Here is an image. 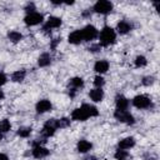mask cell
Listing matches in <instances>:
<instances>
[{
	"label": "cell",
	"mask_w": 160,
	"mask_h": 160,
	"mask_svg": "<svg viewBox=\"0 0 160 160\" xmlns=\"http://www.w3.org/2000/svg\"><path fill=\"white\" fill-rule=\"evenodd\" d=\"M99 39H100V46H109L111 44L115 42L116 40V32L110 26H104L102 30L99 34Z\"/></svg>",
	"instance_id": "cell-1"
},
{
	"label": "cell",
	"mask_w": 160,
	"mask_h": 160,
	"mask_svg": "<svg viewBox=\"0 0 160 160\" xmlns=\"http://www.w3.org/2000/svg\"><path fill=\"white\" fill-rule=\"evenodd\" d=\"M114 118L120 121V122H125L128 125H132L135 122V119L134 116L128 111V110H120V109H116L114 111Z\"/></svg>",
	"instance_id": "cell-2"
},
{
	"label": "cell",
	"mask_w": 160,
	"mask_h": 160,
	"mask_svg": "<svg viewBox=\"0 0 160 160\" xmlns=\"http://www.w3.org/2000/svg\"><path fill=\"white\" fill-rule=\"evenodd\" d=\"M92 10L95 11V12H98V14H109V12H111V10H112V4L110 2V1H108V0H99V1H96L95 4H94V6H92Z\"/></svg>",
	"instance_id": "cell-3"
},
{
	"label": "cell",
	"mask_w": 160,
	"mask_h": 160,
	"mask_svg": "<svg viewBox=\"0 0 160 160\" xmlns=\"http://www.w3.org/2000/svg\"><path fill=\"white\" fill-rule=\"evenodd\" d=\"M81 34H82V40L85 41H91L94 39H96L99 36V31L98 29L94 26V25H86L82 30H81Z\"/></svg>",
	"instance_id": "cell-4"
},
{
	"label": "cell",
	"mask_w": 160,
	"mask_h": 160,
	"mask_svg": "<svg viewBox=\"0 0 160 160\" xmlns=\"http://www.w3.org/2000/svg\"><path fill=\"white\" fill-rule=\"evenodd\" d=\"M132 105L135 108H138V109H148V108L152 106L151 100L148 96H145V95H138V96H135L132 99Z\"/></svg>",
	"instance_id": "cell-5"
},
{
	"label": "cell",
	"mask_w": 160,
	"mask_h": 160,
	"mask_svg": "<svg viewBox=\"0 0 160 160\" xmlns=\"http://www.w3.org/2000/svg\"><path fill=\"white\" fill-rule=\"evenodd\" d=\"M61 22H62V20H61L60 18H58V16H50V18L46 20L45 25L42 26V31H44L45 34H49V32L51 31V29L59 28V26L61 25Z\"/></svg>",
	"instance_id": "cell-6"
},
{
	"label": "cell",
	"mask_w": 160,
	"mask_h": 160,
	"mask_svg": "<svg viewBox=\"0 0 160 160\" xmlns=\"http://www.w3.org/2000/svg\"><path fill=\"white\" fill-rule=\"evenodd\" d=\"M44 20V16L40 14V12H32V14H28L25 18H24V22L29 26H34V25H39L41 24Z\"/></svg>",
	"instance_id": "cell-7"
},
{
	"label": "cell",
	"mask_w": 160,
	"mask_h": 160,
	"mask_svg": "<svg viewBox=\"0 0 160 160\" xmlns=\"http://www.w3.org/2000/svg\"><path fill=\"white\" fill-rule=\"evenodd\" d=\"M51 108H52L51 102L49 100H46V99H42V100L38 101L36 105H35V110H36L38 114H44L46 111H50Z\"/></svg>",
	"instance_id": "cell-8"
},
{
	"label": "cell",
	"mask_w": 160,
	"mask_h": 160,
	"mask_svg": "<svg viewBox=\"0 0 160 160\" xmlns=\"http://www.w3.org/2000/svg\"><path fill=\"white\" fill-rule=\"evenodd\" d=\"M89 118V115L86 114V111L80 106L78 109H75L72 112H71V119L75 120V121H85L86 119Z\"/></svg>",
	"instance_id": "cell-9"
},
{
	"label": "cell",
	"mask_w": 160,
	"mask_h": 160,
	"mask_svg": "<svg viewBox=\"0 0 160 160\" xmlns=\"http://www.w3.org/2000/svg\"><path fill=\"white\" fill-rule=\"evenodd\" d=\"M31 154L36 159H42V158H46L50 154V150L44 148V146H34L32 150H31Z\"/></svg>",
	"instance_id": "cell-10"
},
{
	"label": "cell",
	"mask_w": 160,
	"mask_h": 160,
	"mask_svg": "<svg viewBox=\"0 0 160 160\" xmlns=\"http://www.w3.org/2000/svg\"><path fill=\"white\" fill-rule=\"evenodd\" d=\"M135 145V139L132 136H128V138H124L121 139L119 142H118V149H121V150H128L130 148H132Z\"/></svg>",
	"instance_id": "cell-11"
},
{
	"label": "cell",
	"mask_w": 160,
	"mask_h": 160,
	"mask_svg": "<svg viewBox=\"0 0 160 160\" xmlns=\"http://www.w3.org/2000/svg\"><path fill=\"white\" fill-rule=\"evenodd\" d=\"M68 41L70 44H74V45H78L82 41V34H81V30H75L69 34V38H68Z\"/></svg>",
	"instance_id": "cell-12"
},
{
	"label": "cell",
	"mask_w": 160,
	"mask_h": 160,
	"mask_svg": "<svg viewBox=\"0 0 160 160\" xmlns=\"http://www.w3.org/2000/svg\"><path fill=\"white\" fill-rule=\"evenodd\" d=\"M94 70L99 74H104L109 70V61L108 60H99L94 65Z\"/></svg>",
	"instance_id": "cell-13"
},
{
	"label": "cell",
	"mask_w": 160,
	"mask_h": 160,
	"mask_svg": "<svg viewBox=\"0 0 160 160\" xmlns=\"http://www.w3.org/2000/svg\"><path fill=\"white\" fill-rule=\"evenodd\" d=\"M131 29H132L131 24H130L129 21H126V20L119 21V22H118V26H116V30H118L119 34H128Z\"/></svg>",
	"instance_id": "cell-14"
},
{
	"label": "cell",
	"mask_w": 160,
	"mask_h": 160,
	"mask_svg": "<svg viewBox=\"0 0 160 160\" xmlns=\"http://www.w3.org/2000/svg\"><path fill=\"white\" fill-rule=\"evenodd\" d=\"M89 96H90V99H91L92 101L99 102V101H101V100H102V98H104V91H102L100 88H95V89L90 90Z\"/></svg>",
	"instance_id": "cell-15"
},
{
	"label": "cell",
	"mask_w": 160,
	"mask_h": 160,
	"mask_svg": "<svg viewBox=\"0 0 160 160\" xmlns=\"http://www.w3.org/2000/svg\"><path fill=\"white\" fill-rule=\"evenodd\" d=\"M115 104H116V109L126 110L128 106H129V100H128L124 95H116V98H115Z\"/></svg>",
	"instance_id": "cell-16"
},
{
	"label": "cell",
	"mask_w": 160,
	"mask_h": 160,
	"mask_svg": "<svg viewBox=\"0 0 160 160\" xmlns=\"http://www.w3.org/2000/svg\"><path fill=\"white\" fill-rule=\"evenodd\" d=\"M50 62H51V58H50L49 52H42L38 59V65L40 68H45V66L50 65Z\"/></svg>",
	"instance_id": "cell-17"
},
{
	"label": "cell",
	"mask_w": 160,
	"mask_h": 160,
	"mask_svg": "<svg viewBox=\"0 0 160 160\" xmlns=\"http://www.w3.org/2000/svg\"><path fill=\"white\" fill-rule=\"evenodd\" d=\"M92 144L88 140H80L78 142V151L79 152H88L89 150H91Z\"/></svg>",
	"instance_id": "cell-18"
},
{
	"label": "cell",
	"mask_w": 160,
	"mask_h": 160,
	"mask_svg": "<svg viewBox=\"0 0 160 160\" xmlns=\"http://www.w3.org/2000/svg\"><path fill=\"white\" fill-rule=\"evenodd\" d=\"M81 108L86 111V114L89 115V118H94V116H98L99 115V110L95 106L90 105V104H82Z\"/></svg>",
	"instance_id": "cell-19"
},
{
	"label": "cell",
	"mask_w": 160,
	"mask_h": 160,
	"mask_svg": "<svg viewBox=\"0 0 160 160\" xmlns=\"http://www.w3.org/2000/svg\"><path fill=\"white\" fill-rule=\"evenodd\" d=\"M26 76V71L25 70H16L11 74V80L14 82H21Z\"/></svg>",
	"instance_id": "cell-20"
},
{
	"label": "cell",
	"mask_w": 160,
	"mask_h": 160,
	"mask_svg": "<svg viewBox=\"0 0 160 160\" xmlns=\"http://www.w3.org/2000/svg\"><path fill=\"white\" fill-rule=\"evenodd\" d=\"M8 39H9L11 42H19V41L22 39V35H21V32H19V31L11 30V31L8 32Z\"/></svg>",
	"instance_id": "cell-21"
},
{
	"label": "cell",
	"mask_w": 160,
	"mask_h": 160,
	"mask_svg": "<svg viewBox=\"0 0 160 160\" xmlns=\"http://www.w3.org/2000/svg\"><path fill=\"white\" fill-rule=\"evenodd\" d=\"M114 158L116 160H128L130 158V154L128 152V150H121V149H118L116 152L114 154Z\"/></svg>",
	"instance_id": "cell-22"
},
{
	"label": "cell",
	"mask_w": 160,
	"mask_h": 160,
	"mask_svg": "<svg viewBox=\"0 0 160 160\" xmlns=\"http://www.w3.org/2000/svg\"><path fill=\"white\" fill-rule=\"evenodd\" d=\"M84 86V80L81 79V78H72L71 80H70V88L71 89H80V88H82Z\"/></svg>",
	"instance_id": "cell-23"
},
{
	"label": "cell",
	"mask_w": 160,
	"mask_h": 160,
	"mask_svg": "<svg viewBox=\"0 0 160 160\" xmlns=\"http://www.w3.org/2000/svg\"><path fill=\"white\" fill-rule=\"evenodd\" d=\"M40 134H41V136H42L44 139H48V138H50V136H52V135L55 134V129H52V128H50V126L44 125V128L41 129Z\"/></svg>",
	"instance_id": "cell-24"
},
{
	"label": "cell",
	"mask_w": 160,
	"mask_h": 160,
	"mask_svg": "<svg viewBox=\"0 0 160 160\" xmlns=\"http://www.w3.org/2000/svg\"><path fill=\"white\" fill-rule=\"evenodd\" d=\"M31 132H32V129L29 128V126H21V128H19V130H18V135H19L20 138H29Z\"/></svg>",
	"instance_id": "cell-25"
},
{
	"label": "cell",
	"mask_w": 160,
	"mask_h": 160,
	"mask_svg": "<svg viewBox=\"0 0 160 160\" xmlns=\"http://www.w3.org/2000/svg\"><path fill=\"white\" fill-rule=\"evenodd\" d=\"M10 129H11V124H10V121H9L8 119L0 120V132L5 134V132H8Z\"/></svg>",
	"instance_id": "cell-26"
},
{
	"label": "cell",
	"mask_w": 160,
	"mask_h": 160,
	"mask_svg": "<svg viewBox=\"0 0 160 160\" xmlns=\"http://www.w3.org/2000/svg\"><path fill=\"white\" fill-rule=\"evenodd\" d=\"M146 64H148V60H146L145 56L139 55V56L135 58V66H136V68H142V66H145Z\"/></svg>",
	"instance_id": "cell-27"
},
{
	"label": "cell",
	"mask_w": 160,
	"mask_h": 160,
	"mask_svg": "<svg viewBox=\"0 0 160 160\" xmlns=\"http://www.w3.org/2000/svg\"><path fill=\"white\" fill-rule=\"evenodd\" d=\"M68 126H70V119L69 118L58 119V129H65Z\"/></svg>",
	"instance_id": "cell-28"
},
{
	"label": "cell",
	"mask_w": 160,
	"mask_h": 160,
	"mask_svg": "<svg viewBox=\"0 0 160 160\" xmlns=\"http://www.w3.org/2000/svg\"><path fill=\"white\" fill-rule=\"evenodd\" d=\"M154 81H155V78L154 76H144L142 80H141V84L144 86H150V85L154 84Z\"/></svg>",
	"instance_id": "cell-29"
},
{
	"label": "cell",
	"mask_w": 160,
	"mask_h": 160,
	"mask_svg": "<svg viewBox=\"0 0 160 160\" xmlns=\"http://www.w3.org/2000/svg\"><path fill=\"white\" fill-rule=\"evenodd\" d=\"M104 84H105V80H104L102 76H100V75L95 76V79H94V85H95V88H100V89H101V86H102Z\"/></svg>",
	"instance_id": "cell-30"
},
{
	"label": "cell",
	"mask_w": 160,
	"mask_h": 160,
	"mask_svg": "<svg viewBox=\"0 0 160 160\" xmlns=\"http://www.w3.org/2000/svg\"><path fill=\"white\" fill-rule=\"evenodd\" d=\"M24 10H25L26 15H28V14H32V12H35V10H36L35 4H34V2H28L26 6L24 8Z\"/></svg>",
	"instance_id": "cell-31"
},
{
	"label": "cell",
	"mask_w": 160,
	"mask_h": 160,
	"mask_svg": "<svg viewBox=\"0 0 160 160\" xmlns=\"http://www.w3.org/2000/svg\"><path fill=\"white\" fill-rule=\"evenodd\" d=\"M144 160H158V155L152 152H146L144 154Z\"/></svg>",
	"instance_id": "cell-32"
},
{
	"label": "cell",
	"mask_w": 160,
	"mask_h": 160,
	"mask_svg": "<svg viewBox=\"0 0 160 160\" xmlns=\"http://www.w3.org/2000/svg\"><path fill=\"white\" fill-rule=\"evenodd\" d=\"M60 41H61V38H56V39L51 40V42H50V49H51V50H55L56 46H58V44H59Z\"/></svg>",
	"instance_id": "cell-33"
},
{
	"label": "cell",
	"mask_w": 160,
	"mask_h": 160,
	"mask_svg": "<svg viewBox=\"0 0 160 160\" xmlns=\"http://www.w3.org/2000/svg\"><path fill=\"white\" fill-rule=\"evenodd\" d=\"M100 49H101V46H100V44H94V45H91V46H89V51H91V52H98V51H100Z\"/></svg>",
	"instance_id": "cell-34"
},
{
	"label": "cell",
	"mask_w": 160,
	"mask_h": 160,
	"mask_svg": "<svg viewBox=\"0 0 160 160\" xmlns=\"http://www.w3.org/2000/svg\"><path fill=\"white\" fill-rule=\"evenodd\" d=\"M6 81H8V78H6V75H5L4 72H0V86H1V85H4Z\"/></svg>",
	"instance_id": "cell-35"
},
{
	"label": "cell",
	"mask_w": 160,
	"mask_h": 160,
	"mask_svg": "<svg viewBox=\"0 0 160 160\" xmlns=\"http://www.w3.org/2000/svg\"><path fill=\"white\" fill-rule=\"evenodd\" d=\"M84 160H98V158L94 156V155H88V156L84 158Z\"/></svg>",
	"instance_id": "cell-36"
},
{
	"label": "cell",
	"mask_w": 160,
	"mask_h": 160,
	"mask_svg": "<svg viewBox=\"0 0 160 160\" xmlns=\"http://www.w3.org/2000/svg\"><path fill=\"white\" fill-rule=\"evenodd\" d=\"M0 160H9V156L4 152H0Z\"/></svg>",
	"instance_id": "cell-37"
},
{
	"label": "cell",
	"mask_w": 160,
	"mask_h": 160,
	"mask_svg": "<svg viewBox=\"0 0 160 160\" xmlns=\"http://www.w3.org/2000/svg\"><path fill=\"white\" fill-rule=\"evenodd\" d=\"M91 15V11L90 10H85L84 12H82V16H85V18H89Z\"/></svg>",
	"instance_id": "cell-38"
},
{
	"label": "cell",
	"mask_w": 160,
	"mask_h": 160,
	"mask_svg": "<svg viewBox=\"0 0 160 160\" xmlns=\"http://www.w3.org/2000/svg\"><path fill=\"white\" fill-rule=\"evenodd\" d=\"M4 98H5V94H4V91L0 89V100H2Z\"/></svg>",
	"instance_id": "cell-39"
},
{
	"label": "cell",
	"mask_w": 160,
	"mask_h": 160,
	"mask_svg": "<svg viewBox=\"0 0 160 160\" xmlns=\"http://www.w3.org/2000/svg\"><path fill=\"white\" fill-rule=\"evenodd\" d=\"M2 136H4V134H2V132H0V141L2 140Z\"/></svg>",
	"instance_id": "cell-40"
}]
</instances>
